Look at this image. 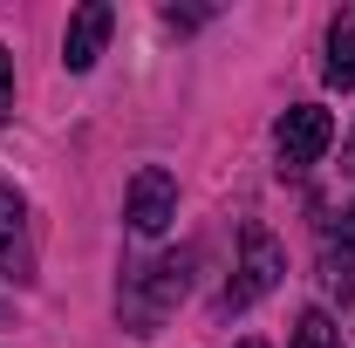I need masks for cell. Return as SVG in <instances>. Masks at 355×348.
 Returning a JSON list of instances; mask_svg holds the SVG:
<instances>
[{"mask_svg": "<svg viewBox=\"0 0 355 348\" xmlns=\"http://www.w3.org/2000/svg\"><path fill=\"white\" fill-rule=\"evenodd\" d=\"M239 280L225 287V307H253L260 294H273L280 287V273H287V260H280V246H273V232L266 225H246V253H239V266H232Z\"/></svg>", "mask_w": 355, "mask_h": 348, "instance_id": "obj_3", "label": "cell"}, {"mask_svg": "<svg viewBox=\"0 0 355 348\" xmlns=\"http://www.w3.org/2000/svg\"><path fill=\"white\" fill-rule=\"evenodd\" d=\"M0 273H28V205L14 184H0Z\"/></svg>", "mask_w": 355, "mask_h": 348, "instance_id": "obj_6", "label": "cell"}, {"mask_svg": "<svg viewBox=\"0 0 355 348\" xmlns=\"http://www.w3.org/2000/svg\"><path fill=\"white\" fill-rule=\"evenodd\" d=\"M246 348H260V342H246Z\"/></svg>", "mask_w": 355, "mask_h": 348, "instance_id": "obj_12", "label": "cell"}, {"mask_svg": "<svg viewBox=\"0 0 355 348\" xmlns=\"http://www.w3.org/2000/svg\"><path fill=\"white\" fill-rule=\"evenodd\" d=\"M335 143V116L321 110V103H294L287 116H280V130H273V150H280V164L287 171H308L321 164V150Z\"/></svg>", "mask_w": 355, "mask_h": 348, "instance_id": "obj_2", "label": "cell"}, {"mask_svg": "<svg viewBox=\"0 0 355 348\" xmlns=\"http://www.w3.org/2000/svg\"><path fill=\"white\" fill-rule=\"evenodd\" d=\"M7 103H14V55L0 48V110H7Z\"/></svg>", "mask_w": 355, "mask_h": 348, "instance_id": "obj_10", "label": "cell"}, {"mask_svg": "<svg viewBox=\"0 0 355 348\" xmlns=\"http://www.w3.org/2000/svg\"><path fill=\"white\" fill-rule=\"evenodd\" d=\"M294 348H335V321H328L321 307H308V314L294 321Z\"/></svg>", "mask_w": 355, "mask_h": 348, "instance_id": "obj_9", "label": "cell"}, {"mask_svg": "<svg viewBox=\"0 0 355 348\" xmlns=\"http://www.w3.org/2000/svg\"><path fill=\"white\" fill-rule=\"evenodd\" d=\"M328 280L349 294L355 287V212L342 218V232H328Z\"/></svg>", "mask_w": 355, "mask_h": 348, "instance_id": "obj_8", "label": "cell"}, {"mask_svg": "<svg viewBox=\"0 0 355 348\" xmlns=\"http://www.w3.org/2000/svg\"><path fill=\"white\" fill-rule=\"evenodd\" d=\"M123 218H130L137 239H157L164 225L178 218V177L157 171V164H144V171L130 177V198H123Z\"/></svg>", "mask_w": 355, "mask_h": 348, "instance_id": "obj_4", "label": "cell"}, {"mask_svg": "<svg viewBox=\"0 0 355 348\" xmlns=\"http://www.w3.org/2000/svg\"><path fill=\"white\" fill-rule=\"evenodd\" d=\"M342 171L355 177V130H349V143H342Z\"/></svg>", "mask_w": 355, "mask_h": 348, "instance_id": "obj_11", "label": "cell"}, {"mask_svg": "<svg viewBox=\"0 0 355 348\" xmlns=\"http://www.w3.org/2000/svg\"><path fill=\"white\" fill-rule=\"evenodd\" d=\"M184 287H191V253L137 266L130 280H123V321H130V335H157L164 314L184 301Z\"/></svg>", "mask_w": 355, "mask_h": 348, "instance_id": "obj_1", "label": "cell"}, {"mask_svg": "<svg viewBox=\"0 0 355 348\" xmlns=\"http://www.w3.org/2000/svg\"><path fill=\"white\" fill-rule=\"evenodd\" d=\"M321 76L335 89H355V14H342V21L328 28V62H321Z\"/></svg>", "mask_w": 355, "mask_h": 348, "instance_id": "obj_7", "label": "cell"}, {"mask_svg": "<svg viewBox=\"0 0 355 348\" xmlns=\"http://www.w3.org/2000/svg\"><path fill=\"white\" fill-rule=\"evenodd\" d=\"M103 42H110V7L89 0V7H76V21H69V35H62V62L83 76V69H96Z\"/></svg>", "mask_w": 355, "mask_h": 348, "instance_id": "obj_5", "label": "cell"}]
</instances>
